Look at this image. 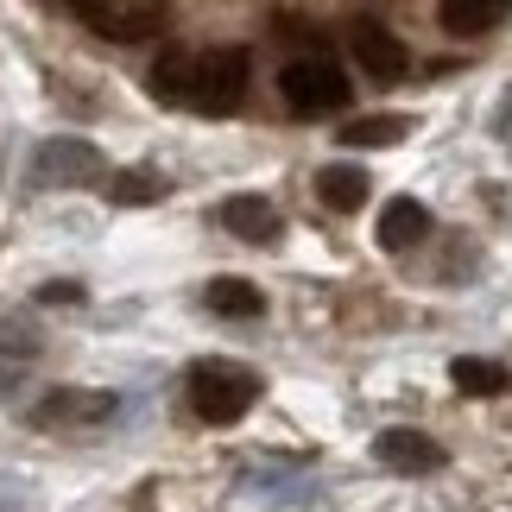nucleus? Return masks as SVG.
Instances as JSON below:
<instances>
[{
	"label": "nucleus",
	"instance_id": "f257e3e1",
	"mask_svg": "<svg viewBox=\"0 0 512 512\" xmlns=\"http://www.w3.org/2000/svg\"><path fill=\"white\" fill-rule=\"evenodd\" d=\"M190 405L203 424H241L260 405V373L241 361H196L190 367Z\"/></svg>",
	"mask_w": 512,
	"mask_h": 512
},
{
	"label": "nucleus",
	"instance_id": "f03ea898",
	"mask_svg": "<svg viewBox=\"0 0 512 512\" xmlns=\"http://www.w3.org/2000/svg\"><path fill=\"white\" fill-rule=\"evenodd\" d=\"M241 95H247V51L241 45H222V51H203V57H190V102L196 114H228V108H241Z\"/></svg>",
	"mask_w": 512,
	"mask_h": 512
},
{
	"label": "nucleus",
	"instance_id": "7ed1b4c3",
	"mask_svg": "<svg viewBox=\"0 0 512 512\" xmlns=\"http://www.w3.org/2000/svg\"><path fill=\"white\" fill-rule=\"evenodd\" d=\"M279 95L291 114H336L348 108V76L329 57H291L279 70Z\"/></svg>",
	"mask_w": 512,
	"mask_h": 512
},
{
	"label": "nucleus",
	"instance_id": "20e7f679",
	"mask_svg": "<svg viewBox=\"0 0 512 512\" xmlns=\"http://www.w3.org/2000/svg\"><path fill=\"white\" fill-rule=\"evenodd\" d=\"M102 177V152H95L89 140H45L32 152V184H45V190H64V184H95Z\"/></svg>",
	"mask_w": 512,
	"mask_h": 512
},
{
	"label": "nucleus",
	"instance_id": "39448f33",
	"mask_svg": "<svg viewBox=\"0 0 512 512\" xmlns=\"http://www.w3.org/2000/svg\"><path fill=\"white\" fill-rule=\"evenodd\" d=\"M348 45H354V64H361L373 83H399L405 64H411V51H405L399 38L380 26V19H361V26L348 32Z\"/></svg>",
	"mask_w": 512,
	"mask_h": 512
},
{
	"label": "nucleus",
	"instance_id": "423d86ee",
	"mask_svg": "<svg viewBox=\"0 0 512 512\" xmlns=\"http://www.w3.org/2000/svg\"><path fill=\"white\" fill-rule=\"evenodd\" d=\"M373 456H380L392 475H430V468H443V449L424 437V430H380L373 437Z\"/></svg>",
	"mask_w": 512,
	"mask_h": 512
},
{
	"label": "nucleus",
	"instance_id": "0eeeda50",
	"mask_svg": "<svg viewBox=\"0 0 512 512\" xmlns=\"http://www.w3.org/2000/svg\"><path fill=\"white\" fill-rule=\"evenodd\" d=\"M114 411H121V399H114V392H76V386H70V392H51V399L38 405L32 418H38V424H70V430H76V424H108Z\"/></svg>",
	"mask_w": 512,
	"mask_h": 512
},
{
	"label": "nucleus",
	"instance_id": "6e6552de",
	"mask_svg": "<svg viewBox=\"0 0 512 512\" xmlns=\"http://www.w3.org/2000/svg\"><path fill=\"white\" fill-rule=\"evenodd\" d=\"M222 228L241 234V241H253V247H272V241L285 234L279 209H272L266 196H253V190H247V196H228V203H222Z\"/></svg>",
	"mask_w": 512,
	"mask_h": 512
},
{
	"label": "nucleus",
	"instance_id": "1a4fd4ad",
	"mask_svg": "<svg viewBox=\"0 0 512 512\" xmlns=\"http://www.w3.org/2000/svg\"><path fill=\"white\" fill-rule=\"evenodd\" d=\"M424 234H430V209L418 203V196H392V203L380 209V247H386V253L418 247Z\"/></svg>",
	"mask_w": 512,
	"mask_h": 512
},
{
	"label": "nucleus",
	"instance_id": "9d476101",
	"mask_svg": "<svg viewBox=\"0 0 512 512\" xmlns=\"http://www.w3.org/2000/svg\"><path fill=\"white\" fill-rule=\"evenodd\" d=\"M506 13H512V0H437L443 32H456V38H481V32H494Z\"/></svg>",
	"mask_w": 512,
	"mask_h": 512
},
{
	"label": "nucleus",
	"instance_id": "9b49d317",
	"mask_svg": "<svg viewBox=\"0 0 512 512\" xmlns=\"http://www.w3.org/2000/svg\"><path fill=\"white\" fill-rule=\"evenodd\" d=\"M317 196H323V209L354 215V209L367 203V171L361 165H323L317 171Z\"/></svg>",
	"mask_w": 512,
	"mask_h": 512
},
{
	"label": "nucleus",
	"instance_id": "f8f14e48",
	"mask_svg": "<svg viewBox=\"0 0 512 512\" xmlns=\"http://www.w3.org/2000/svg\"><path fill=\"white\" fill-rule=\"evenodd\" d=\"M449 380H456L468 399H500V392H506V367L500 361H481V354H462V361L449 367Z\"/></svg>",
	"mask_w": 512,
	"mask_h": 512
},
{
	"label": "nucleus",
	"instance_id": "ddd939ff",
	"mask_svg": "<svg viewBox=\"0 0 512 512\" xmlns=\"http://www.w3.org/2000/svg\"><path fill=\"white\" fill-rule=\"evenodd\" d=\"M411 133L405 114H367V121H348L342 127V146H399Z\"/></svg>",
	"mask_w": 512,
	"mask_h": 512
},
{
	"label": "nucleus",
	"instance_id": "4468645a",
	"mask_svg": "<svg viewBox=\"0 0 512 512\" xmlns=\"http://www.w3.org/2000/svg\"><path fill=\"white\" fill-rule=\"evenodd\" d=\"M209 310H215V317H260L266 298H260L247 279H215V285H209Z\"/></svg>",
	"mask_w": 512,
	"mask_h": 512
},
{
	"label": "nucleus",
	"instance_id": "2eb2a0df",
	"mask_svg": "<svg viewBox=\"0 0 512 512\" xmlns=\"http://www.w3.org/2000/svg\"><path fill=\"white\" fill-rule=\"evenodd\" d=\"M152 95H159V102H190V57L184 51H165L159 64H152Z\"/></svg>",
	"mask_w": 512,
	"mask_h": 512
},
{
	"label": "nucleus",
	"instance_id": "dca6fc26",
	"mask_svg": "<svg viewBox=\"0 0 512 512\" xmlns=\"http://www.w3.org/2000/svg\"><path fill=\"white\" fill-rule=\"evenodd\" d=\"M108 196H114V203H152V196H159V184H152L146 171H121V177L108 184Z\"/></svg>",
	"mask_w": 512,
	"mask_h": 512
},
{
	"label": "nucleus",
	"instance_id": "f3484780",
	"mask_svg": "<svg viewBox=\"0 0 512 512\" xmlns=\"http://www.w3.org/2000/svg\"><path fill=\"white\" fill-rule=\"evenodd\" d=\"M38 304H83V285H76V279H57V285L38 291Z\"/></svg>",
	"mask_w": 512,
	"mask_h": 512
}]
</instances>
